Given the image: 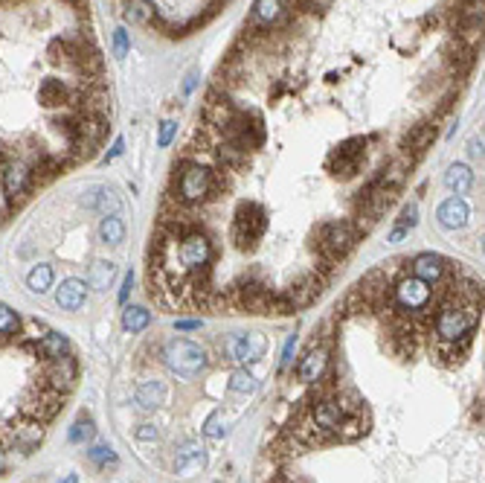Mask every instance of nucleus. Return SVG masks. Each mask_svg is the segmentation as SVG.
Instances as JSON below:
<instances>
[{"mask_svg":"<svg viewBox=\"0 0 485 483\" xmlns=\"http://www.w3.org/2000/svg\"><path fill=\"white\" fill-rule=\"evenodd\" d=\"M61 483H79V475H67Z\"/></svg>","mask_w":485,"mask_h":483,"instance_id":"46","label":"nucleus"},{"mask_svg":"<svg viewBox=\"0 0 485 483\" xmlns=\"http://www.w3.org/2000/svg\"><path fill=\"white\" fill-rule=\"evenodd\" d=\"M264 350H268V338H264L262 332H241V335H233L227 341L230 358L241 361V364H256V361H262Z\"/></svg>","mask_w":485,"mask_h":483,"instance_id":"10","label":"nucleus"},{"mask_svg":"<svg viewBox=\"0 0 485 483\" xmlns=\"http://www.w3.org/2000/svg\"><path fill=\"white\" fill-rule=\"evenodd\" d=\"M329 361H331V355H329L326 347H311V350L300 358V364H297V378H300L302 384H320V381L326 378V373H329Z\"/></svg>","mask_w":485,"mask_h":483,"instance_id":"13","label":"nucleus"},{"mask_svg":"<svg viewBox=\"0 0 485 483\" xmlns=\"http://www.w3.org/2000/svg\"><path fill=\"white\" fill-rule=\"evenodd\" d=\"M131 285H134V274L128 271V274L123 277V288H119V297H116L119 303H125V300H128V294H131Z\"/></svg>","mask_w":485,"mask_h":483,"instance_id":"40","label":"nucleus"},{"mask_svg":"<svg viewBox=\"0 0 485 483\" xmlns=\"http://www.w3.org/2000/svg\"><path fill=\"white\" fill-rule=\"evenodd\" d=\"M264 230H268V213H264V207L259 201H241L233 215V230H230L233 245L245 254L256 251Z\"/></svg>","mask_w":485,"mask_h":483,"instance_id":"2","label":"nucleus"},{"mask_svg":"<svg viewBox=\"0 0 485 483\" xmlns=\"http://www.w3.org/2000/svg\"><path fill=\"white\" fill-rule=\"evenodd\" d=\"M35 352L41 361H56V358L70 355V341H67V335H61L56 329H47L35 341Z\"/></svg>","mask_w":485,"mask_h":483,"instance_id":"20","label":"nucleus"},{"mask_svg":"<svg viewBox=\"0 0 485 483\" xmlns=\"http://www.w3.org/2000/svg\"><path fill=\"white\" fill-rule=\"evenodd\" d=\"M87 460L93 466H99V469H108V466H116V454H113L111 446H93L87 451Z\"/></svg>","mask_w":485,"mask_h":483,"instance_id":"34","label":"nucleus"},{"mask_svg":"<svg viewBox=\"0 0 485 483\" xmlns=\"http://www.w3.org/2000/svg\"><path fill=\"white\" fill-rule=\"evenodd\" d=\"M163 361L168 364V370H172V373L183 376V378H195L207 367V352L195 341H186V338H172V341L163 347Z\"/></svg>","mask_w":485,"mask_h":483,"instance_id":"6","label":"nucleus"},{"mask_svg":"<svg viewBox=\"0 0 485 483\" xmlns=\"http://www.w3.org/2000/svg\"><path fill=\"white\" fill-rule=\"evenodd\" d=\"M123 152H125V140H123V137H119V140L113 143V149L108 152V160H113V157H119V155H123Z\"/></svg>","mask_w":485,"mask_h":483,"instance_id":"42","label":"nucleus"},{"mask_svg":"<svg viewBox=\"0 0 485 483\" xmlns=\"http://www.w3.org/2000/svg\"><path fill=\"white\" fill-rule=\"evenodd\" d=\"M99 239L105 245H119V242L125 239V222L119 219V215H105L99 222Z\"/></svg>","mask_w":485,"mask_h":483,"instance_id":"29","label":"nucleus"},{"mask_svg":"<svg viewBox=\"0 0 485 483\" xmlns=\"http://www.w3.org/2000/svg\"><path fill=\"white\" fill-rule=\"evenodd\" d=\"M152 323V311L145 306H125L123 309V329L125 332H142Z\"/></svg>","mask_w":485,"mask_h":483,"instance_id":"25","label":"nucleus"},{"mask_svg":"<svg viewBox=\"0 0 485 483\" xmlns=\"http://www.w3.org/2000/svg\"><path fill=\"white\" fill-rule=\"evenodd\" d=\"M230 393H235V396H247V393H256V388H259V381H256V376L247 370V367H238V370H233L230 373Z\"/></svg>","mask_w":485,"mask_h":483,"instance_id":"28","label":"nucleus"},{"mask_svg":"<svg viewBox=\"0 0 485 483\" xmlns=\"http://www.w3.org/2000/svg\"><path fill=\"white\" fill-rule=\"evenodd\" d=\"M113 277H116V265L99 259V262L90 265V271H87V285H90V288H99V292H102V288H108V285L113 282Z\"/></svg>","mask_w":485,"mask_h":483,"instance_id":"27","label":"nucleus"},{"mask_svg":"<svg viewBox=\"0 0 485 483\" xmlns=\"http://www.w3.org/2000/svg\"><path fill=\"white\" fill-rule=\"evenodd\" d=\"M294 347H297V335H288L285 350H282V358H279V370H288V367H290V361H294Z\"/></svg>","mask_w":485,"mask_h":483,"instance_id":"37","label":"nucleus"},{"mask_svg":"<svg viewBox=\"0 0 485 483\" xmlns=\"http://www.w3.org/2000/svg\"><path fill=\"white\" fill-rule=\"evenodd\" d=\"M288 12L285 0H256L253 6V15H250V23L245 27V38H253V35H262V32H271V27H276L279 18Z\"/></svg>","mask_w":485,"mask_h":483,"instance_id":"11","label":"nucleus"},{"mask_svg":"<svg viewBox=\"0 0 485 483\" xmlns=\"http://www.w3.org/2000/svg\"><path fill=\"white\" fill-rule=\"evenodd\" d=\"M323 288H326V280L314 271V274H302L300 280L290 282V288L285 294L290 297V303H294L297 309H305V306H311L314 300L323 294Z\"/></svg>","mask_w":485,"mask_h":483,"instance_id":"14","label":"nucleus"},{"mask_svg":"<svg viewBox=\"0 0 485 483\" xmlns=\"http://www.w3.org/2000/svg\"><path fill=\"white\" fill-rule=\"evenodd\" d=\"M93 434H96L93 419L79 417L76 422H73V428H70V443H90V440H93Z\"/></svg>","mask_w":485,"mask_h":483,"instance_id":"32","label":"nucleus"},{"mask_svg":"<svg viewBox=\"0 0 485 483\" xmlns=\"http://www.w3.org/2000/svg\"><path fill=\"white\" fill-rule=\"evenodd\" d=\"M471 344H474V332H471V335H462V338H456V341H442L439 355L448 361V364H456V361H462V358L468 355Z\"/></svg>","mask_w":485,"mask_h":483,"instance_id":"26","label":"nucleus"},{"mask_svg":"<svg viewBox=\"0 0 485 483\" xmlns=\"http://www.w3.org/2000/svg\"><path fill=\"white\" fill-rule=\"evenodd\" d=\"M87 207L99 210L102 215H119V207H123V201L116 198L113 189H108V186H93L90 189V198H87Z\"/></svg>","mask_w":485,"mask_h":483,"instance_id":"24","label":"nucleus"},{"mask_svg":"<svg viewBox=\"0 0 485 483\" xmlns=\"http://www.w3.org/2000/svg\"><path fill=\"white\" fill-rule=\"evenodd\" d=\"M477 53H479V50H477L474 41L456 35V38L448 44L445 59H448V64H450L453 73H468V70L474 67V61H477Z\"/></svg>","mask_w":485,"mask_h":483,"instance_id":"18","label":"nucleus"},{"mask_svg":"<svg viewBox=\"0 0 485 483\" xmlns=\"http://www.w3.org/2000/svg\"><path fill=\"white\" fill-rule=\"evenodd\" d=\"M134 399H137V405H140L142 410H154V407H160V405L166 402V384H163V381H157V378L140 381V384H137Z\"/></svg>","mask_w":485,"mask_h":483,"instance_id":"22","label":"nucleus"},{"mask_svg":"<svg viewBox=\"0 0 485 483\" xmlns=\"http://www.w3.org/2000/svg\"><path fill=\"white\" fill-rule=\"evenodd\" d=\"M482 318V306H474V303H448V306H439V315H436V335L439 341H456L462 335H471L477 329Z\"/></svg>","mask_w":485,"mask_h":483,"instance_id":"4","label":"nucleus"},{"mask_svg":"<svg viewBox=\"0 0 485 483\" xmlns=\"http://www.w3.org/2000/svg\"><path fill=\"white\" fill-rule=\"evenodd\" d=\"M41 376H44V381L50 384L53 390L70 393L73 388H76V381H79V361L73 358V352L64 355V358H56V361H44Z\"/></svg>","mask_w":485,"mask_h":483,"instance_id":"9","label":"nucleus"},{"mask_svg":"<svg viewBox=\"0 0 485 483\" xmlns=\"http://www.w3.org/2000/svg\"><path fill=\"white\" fill-rule=\"evenodd\" d=\"M363 157H367V137H349L337 149H331V155L326 160V169L334 178L349 181V178H355L360 172Z\"/></svg>","mask_w":485,"mask_h":483,"instance_id":"7","label":"nucleus"},{"mask_svg":"<svg viewBox=\"0 0 485 483\" xmlns=\"http://www.w3.org/2000/svg\"><path fill=\"white\" fill-rule=\"evenodd\" d=\"M178 332H189V329H201V321H178L175 323Z\"/></svg>","mask_w":485,"mask_h":483,"instance_id":"41","label":"nucleus"},{"mask_svg":"<svg viewBox=\"0 0 485 483\" xmlns=\"http://www.w3.org/2000/svg\"><path fill=\"white\" fill-rule=\"evenodd\" d=\"M450 259L439 256V254H419L413 262H410V274L419 277L422 282H427L430 288H436L442 280H448V271H450Z\"/></svg>","mask_w":485,"mask_h":483,"instance_id":"12","label":"nucleus"},{"mask_svg":"<svg viewBox=\"0 0 485 483\" xmlns=\"http://www.w3.org/2000/svg\"><path fill=\"white\" fill-rule=\"evenodd\" d=\"M204 466H207V451L201 448V443L189 440V443L178 446V454H175V472H178L180 477H192V475H198Z\"/></svg>","mask_w":485,"mask_h":483,"instance_id":"17","label":"nucleus"},{"mask_svg":"<svg viewBox=\"0 0 485 483\" xmlns=\"http://www.w3.org/2000/svg\"><path fill=\"white\" fill-rule=\"evenodd\" d=\"M53 280H56V274H53V265H35V268L27 274V285L32 288L35 294H44V292H50L53 288Z\"/></svg>","mask_w":485,"mask_h":483,"instance_id":"30","label":"nucleus"},{"mask_svg":"<svg viewBox=\"0 0 485 483\" xmlns=\"http://www.w3.org/2000/svg\"><path fill=\"white\" fill-rule=\"evenodd\" d=\"M436 134H439L436 123H416V126H410V131L401 137V152H404V157L413 160L416 155H424L433 146Z\"/></svg>","mask_w":485,"mask_h":483,"instance_id":"15","label":"nucleus"},{"mask_svg":"<svg viewBox=\"0 0 485 483\" xmlns=\"http://www.w3.org/2000/svg\"><path fill=\"white\" fill-rule=\"evenodd\" d=\"M468 215H471L468 204L459 198V196H453V198H448V201L439 204V213H436V219H439V225L448 227V230H459V227L468 225Z\"/></svg>","mask_w":485,"mask_h":483,"instance_id":"21","label":"nucleus"},{"mask_svg":"<svg viewBox=\"0 0 485 483\" xmlns=\"http://www.w3.org/2000/svg\"><path fill=\"white\" fill-rule=\"evenodd\" d=\"M407 233H410V230H401V227H395V230L390 233V242H401V239H404Z\"/></svg>","mask_w":485,"mask_h":483,"instance_id":"44","label":"nucleus"},{"mask_svg":"<svg viewBox=\"0 0 485 483\" xmlns=\"http://www.w3.org/2000/svg\"><path fill=\"white\" fill-rule=\"evenodd\" d=\"M137 440L140 443H157L160 440V431L154 425H140L137 428Z\"/></svg>","mask_w":485,"mask_h":483,"instance_id":"38","label":"nucleus"},{"mask_svg":"<svg viewBox=\"0 0 485 483\" xmlns=\"http://www.w3.org/2000/svg\"><path fill=\"white\" fill-rule=\"evenodd\" d=\"M445 186H448L450 192H456V196H468L471 186H474V172H471V166H465V163L448 166V172H445Z\"/></svg>","mask_w":485,"mask_h":483,"instance_id":"23","label":"nucleus"},{"mask_svg":"<svg viewBox=\"0 0 485 483\" xmlns=\"http://www.w3.org/2000/svg\"><path fill=\"white\" fill-rule=\"evenodd\" d=\"M175 134H178V123H175V119H166V123L160 126V134H157V146L166 149L168 143L175 140Z\"/></svg>","mask_w":485,"mask_h":483,"instance_id":"36","label":"nucleus"},{"mask_svg":"<svg viewBox=\"0 0 485 483\" xmlns=\"http://www.w3.org/2000/svg\"><path fill=\"white\" fill-rule=\"evenodd\" d=\"M87 300V282L85 280H76L70 277L64 280L59 288H56V303L64 309V311H79Z\"/></svg>","mask_w":485,"mask_h":483,"instance_id":"19","label":"nucleus"},{"mask_svg":"<svg viewBox=\"0 0 485 483\" xmlns=\"http://www.w3.org/2000/svg\"><path fill=\"white\" fill-rule=\"evenodd\" d=\"M419 225V207L416 204H407L404 210H401V215L395 219V227H401V230H413Z\"/></svg>","mask_w":485,"mask_h":483,"instance_id":"35","label":"nucleus"},{"mask_svg":"<svg viewBox=\"0 0 485 483\" xmlns=\"http://www.w3.org/2000/svg\"><path fill=\"white\" fill-rule=\"evenodd\" d=\"M360 239V230L355 227V222L349 219H334V222H323L314 230V251L317 256H329L340 262L343 256H349Z\"/></svg>","mask_w":485,"mask_h":483,"instance_id":"1","label":"nucleus"},{"mask_svg":"<svg viewBox=\"0 0 485 483\" xmlns=\"http://www.w3.org/2000/svg\"><path fill=\"white\" fill-rule=\"evenodd\" d=\"M471 155H474V157H482V140H474V143H471Z\"/></svg>","mask_w":485,"mask_h":483,"instance_id":"43","label":"nucleus"},{"mask_svg":"<svg viewBox=\"0 0 485 483\" xmlns=\"http://www.w3.org/2000/svg\"><path fill=\"white\" fill-rule=\"evenodd\" d=\"M204 434H207L209 440L224 437V434H227V419H224V410H212V414L207 417V422H204Z\"/></svg>","mask_w":485,"mask_h":483,"instance_id":"33","label":"nucleus"},{"mask_svg":"<svg viewBox=\"0 0 485 483\" xmlns=\"http://www.w3.org/2000/svg\"><path fill=\"white\" fill-rule=\"evenodd\" d=\"M125 18L134 20V23H154L157 12L149 0H128V9H125Z\"/></svg>","mask_w":485,"mask_h":483,"instance_id":"31","label":"nucleus"},{"mask_svg":"<svg viewBox=\"0 0 485 483\" xmlns=\"http://www.w3.org/2000/svg\"><path fill=\"white\" fill-rule=\"evenodd\" d=\"M393 306L401 311V315L427 318V311L433 306V288L413 274H404L393 285Z\"/></svg>","mask_w":485,"mask_h":483,"instance_id":"5","label":"nucleus"},{"mask_svg":"<svg viewBox=\"0 0 485 483\" xmlns=\"http://www.w3.org/2000/svg\"><path fill=\"white\" fill-rule=\"evenodd\" d=\"M175 184H178V201L183 207H195V204H204L207 196H209V181H212V169L201 160H192V157H183L180 166H175Z\"/></svg>","mask_w":485,"mask_h":483,"instance_id":"3","label":"nucleus"},{"mask_svg":"<svg viewBox=\"0 0 485 483\" xmlns=\"http://www.w3.org/2000/svg\"><path fill=\"white\" fill-rule=\"evenodd\" d=\"M340 419H343V410H340V402H337L334 396H323V399L314 402L311 422L317 425L320 431H326V434H331V437H334V431H337V425H340Z\"/></svg>","mask_w":485,"mask_h":483,"instance_id":"16","label":"nucleus"},{"mask_svg":"<svg viewBox=\"0 0 485 483\" xmlns=\"http://www.w3.org/2000/svg\"><path fill=\"white\" fill-rule=\"evenodd\" d=\"M178 256H180V268L189 274V271H198L204 265L212 262V242L201 233V230H192L186 236L178 239Z\"/></svg>","mask_w":485,"mask_h":483,"instance_id":"8","label":"nucleus"},{"mask_svg":"<svg viewBox=\"0 0 485 483\" xmlns=\"http://www.w3.org/2000/svg\"><path fill=\"white\" fill-rule=\"evenodd\" d=\"M113 47H116V56H125L128 53V32L125 30H116L113 32Z\"/></svg>","mask_w":485,"mask_h":483,"instance_id":"39","label":"nucleus"},{"mask_svg":"<svg viewBox=\"0 0 485 483\" xmlns=\"http://www.w3.org/2000/svg\"><path fill=\"white\" fill-rule=\"evenodd\" d=\"M6 466H9V460H6V451H0V475L6 472Z\"/></svg>","mask_w":485,"mask_h":483,"instance_id":"45","label":"nucleus"}]
</instances>
